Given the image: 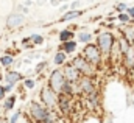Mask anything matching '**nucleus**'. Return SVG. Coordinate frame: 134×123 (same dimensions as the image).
Listing matches in <instances>:
<instances>
[{
  "mask_svg": "<svg viewBox=\"0 0 134 123\" xmlns=\"http://www.w3.org/2000/svg\"><path fill=\"white\" fill-rule=\"evenodd\" d=\"M50 114H52V111L48 108H45V106H42V104H39L36 101H31V104H30V115H31L33 122L44 123L48 119Z\"/></svg>",
  "mask_w": 134,
  "mask_h": 123,
  "instance_id": "obj_3",
  "label": "nucleus"
},
{
  "mask_svg": "<svg viewBox=\"0 0 134 123\" xmlns=\"http://www.w3.org/2000/svg\"><path fill=\"white\" fill-rule=\"evenodd\" d=\"M20 117V112H14L13 115H11V119L8 120V123H17V119Z\"/></svg>",
  "mask_w": 134,
  "mask_h": 123,
  "instance_id": "obj_21",
  "label": "nucleus"
},
{
  "mask_svg": "<svg viewBox=\"0 0 134 123\" xmlns=\"http://www.w3.org/2000/svg\"><path fill=\"white\" fill-rule=\"evenodd\" d=\"M14 101H16V97H8V100L5 101V106H3V109H6V111H9V109H13V106H14Z\"/></svg>",
  "mask_w": 134,
  "mask_h": 123,
  "instance_id": "obj_17",
  "label": "nucleus"
},
{
  "mask_svg": "<svg viewBox=\"0 0 134 123\" xmlns=\"http://www.w3.org/2000/svg\"><path fill=\"white\" fill-rule=\"evenodd\" d=\"M30 39L33 41L34 45H39V44H42V41H44V39H42V36H39V34H33Z\"/></svg>",
  "mask_w": 134,
  "mask_h": 123,
  "instance_id": "obj_20",
  "label": "nucleus"
},
{
  "mask_svg": "<svg viewBox=\"0 0 134 123\" xmlns=\"http://www.w3.org/2000/svg\"><path fill=\"white\" fill-rule=\"evenodd\" d=\"M63 72H64L66 81H69V83H78V81L81 80V73L73 67V64H72V62H69V64H67Z\"/></svg>",
  "mask_w": 134,
  "mask_h": 123,
  "instance_id": "obj_8",
  "label": "nucleus"
},
{
  "mask_svg": "<svg viewBox=\"0 0 134 123\" xmlns=\"http://www.w3.org/2000/svg\"><path fill=\"white\" fill-rule=\"evenodd\" d=\"M24 84H25V87L31 89V87H34V84H36V83H34L33 80H25V81H24Z\"/></svg>",
  "mask_w": 134,
  "mask_h": 123,
  "instance_id": "obj_22",
  "label": "nucleus"
},
{
  "mask_svg": "<svg viewBox=\"0 0 134 123\" xmlns=\"http://www.w3.org/2000/svg\"><path fill=\"white\" fill-rule=\"evenodd\" d=\"M115 39H117V37H115L114 33H111V31H101L100 34L97 36V47L100 48V52H101L103 56L109 58Z\"/></svg>",
  "mask_w": 134,
  "mask_h": 123,
  "instance_id": "obj_1",
  "label": "nucleus"
},
{
  "mask_svg": "<svg viewBox=\"0 0 134 123\" xmlns=\"http://www.w3.org/2000/svg\"><path fill=\"white\" fill-rule=\"evenodd\" d=\"M5 80H6V83H8V84H16L17 81H20V80H22V75H20V73H17V72H8V73H6V76H5Z\"/></svg>",
  "mask_w": 134,
  "mask_h": 123,
  "instance_id": "obj_10",
  "label": "nucleus"
},
{
  "mask_svg": "<svg viewBox=\"0 0 134 123\" xmlns=\"http://www.w3.org/2000/svg\"><path fill=\"white\" fill-rule=\"evenodd\" d=\"M72 64H73V67L81 73V76H89V78H94V76H95V67H94L92 64H89L81 55L76 56V58L72 61Z\"/></svg>",
  "mask_w": 134,
  "mask_h": 123,
  "instance_id": "obj_4",
  "label": "nucleus"
},
{
  "mask_svg": "<svg viewBox=\"0 0 134 123\" xmlns=\"http://www.w3.org/2000/svg\"><path fill=\"white\" fill-rule=\"evenodd\" d=\"M3 98H5V87L0 86V100H3Z\"/></svg>",
  "mask_w": 134,
  "mask_h": 123,
  "instance_id": "obj_24",
  "label": "nucleus"
},
{
  "mask_svg": "<svg viewBox=\"0 0 134 123\" xmlns=\"http://www.w3.org/2000/svg\"><path fill=\"white\" fill-rule=\"evenodd\" d=\"M115 9L119 11V14H122L123 11H126V9H128V5H126V3H123V2H122V3H117V5H115Z\"/></svg>",
  "mask_w": 134,
  "mask_h": 123,
  "instance_id": "obj_19",
  "label": "nucleus"
},
{
  "mask_svg": "<svg viewBox=\"0 0 134 123\" xmlns=\"http://www.w3.org/2000/svg\"><path fill=\"white\" fill-rule=\"evenodd\" d=\"M0 62H2V65H11V64L14 62V59H13V56H9V55H5V56L0 59Z\"/></svg>",
  "mask_w": 134,
  "mask_h": 123,
  "instance_id": "obj_18",
  "label": "nucleus"
},
{
  "mask_svg": "<svg viewBox=\"0 0 134 123\" xmlns=\"http://www.w3.org/2000/svg\"><path fill=\"white\" fill-rule=\"evenodd\" d=\"M66 62V53L64 52H58L56 55H55V64L56 65H61V64H64Z\"/></svg>",
  "mask_w": 134,
  "mask_h": 123,
  "instance_id": "obj_15",
  "label": "nucleus"
},
{
  "mask_svg": "<svg viewBox=\"0 0 134 123\" xmlns=\"http://www.w3.org/2000/svg\"><path fill=\"white\" fill-rule=\"evenodd\" d=\"M76 50V42L75 41H69V42H64L61 45V50L59 52H64V53H73Z\"/></svg>",
  "mask_w": 134,
  "mask_h": 123,
  "instance_id": "obj_11",
  "label": "nucleus"
},
{
  "mask_svg": "<svg viewBox=\"0 0 134 123\" xmlns=\"http://www.w3.org/2000/svg\"><path fill=\"white\" fill-rule=\"evenodd\" d=\"M83 14V11H69L66 13L63 17H61V20L59 22H66V20H72V19H75V17H80Z\"/></svg>",
  "mask_w": 134,
  "mask_h": 123,
  "instance_id": "obj_13",
  "label": "nucleus"
},
{
  "mask_svg": "<svg viewBox=\"0 0 134 123\" xmlns=\"http://www.w3.org/2000/svg\"><path fill=\"white\" fill-rule=\"evenodd\" d=\"M119 22L120 24H123V25H130V24H133V19L126 14V13H122V14H119Z\"/></svg>",
  "mask_w": 134,
  "mask_h": 123,
  "instance_id": "obj_14",
  "label": "nucleus"
},
{
  "mask_svg": "<svg viewBox=\"0 0 134 123\" xmlns=\"http://www.w3.org/2000/svg\"><path fill=\"white\" fill-rule=\"evenodd\" d=\"M97 92V84L94 81V78L89 76H81V80L78 81V93H81L84 98L91 93Z\"/></svg>",
  "mask_w": 134,
  "mask_h": 123,
  "instance_id": "obj_6",
  "label": "nucleus"
},
{
  "mask_svg": "<svg viewBox=\"0 0 134 123\" xmlns=\"http://www.w3.org/2000/svg\"><path fill=\"white\" fill-rule=\"evenodd\" d=\"M78 39L84 44H91V39H92V34L91 33H80L78 34Z\"/></svg>",
  "mask_w": 134,
  "mask_h": 123,
  "instance_id": "obj_16",
  "label": "nucleus"
},
{
  "mask_svg": "<svg viewBox=\"0 0 134 123\" xmlns=\"http://www.w3.org/2000/svg\"><path fill=\"white\" fill-rule=\"evenodd\" d=\"M81 56L89 62V64H92L95 69H97L101 64V61H103V55H101L100 48L97 47V44H86V47H84L83 52H81Z\"/></svg>",
  "mask_w": 134,
  "mask_h": 123,
  "instance_id": "obj_2",
  "label": "nucleus"
},
{
  "mask_svg": "<svg viewBox=\"0 0 134 123\" xmlns=\"http://www.w3.org/2000/svg\"><path fill=\"white\" fill-rule=\"evenodd\" d=\"M41 98H42L45 108H48V109H53V108L58 104V93L55 92L50 86L42 87V91H41Z\"/></svg>",
  "mask_w": 134,
  "mask_h": 123,
  "instance_id": "obj_7",
  "label": "nucleus"
},
{
  "mask_svg": "<svg viewBox=\"0 0 134 123\" xmlns=\"http://www.w3.org/2000/svg\"><path fill=\"white\" fill-rule=\"evenodd\" d=\"M13 87H14V84H8V86H5V92H9V91H13Z\"/></svg>",
  "mask_w": 134,
  "mask_h": 123,
  "instance_id": "obj_25",
  "label": "nucleus"
},
{
  "mask_svg": "<svg viewBox=\"0 0 134 123\" xmlns=\"http://www.w3.org/2000/svg\"><path fill=\"white\" fill-rule=\"evenodd\" d=\"M78 6H80V2H73L72 3V8H78Z\"/></svg>",
  "mask_w": 134,
  "mask_h": 123,
  "instance_id": "obj_26",
  "label": "nucleus"
},
{
  "mask_svg": "<svg viewBox=\"0 0 134 123\" xmlns=\"http://www.w3.org/2000/svg\"><path fill=\"white\" fill-rule=\"evenodd\" d=\"M126 14H128L131 19H134V6H130V8L126 9Z\"/></svg>",
  "mask_w": 134,
  "mask_h": 123,
  "instance_id": "obj_23",
  "label": "nucleus"
},
{
  "mask_svg": "<svg viewBox=\"0 0 134 123\" xmlns=\"http://www.w3.org/2000/svg\"><path fill=\"white\" fill-rule=\"evenodd\" d=\"M59 41L64 44V42H69V41H73V31L72 30H63L59 33Z\"/></svg>",
  "mask_w": 134,
  "mask_h": 123,
  "instance_id": "obj_12",
  "label": "nucleus"
},
{
  "mask_svg": "<svg viewBox=\"0 0 134 123\" xmlns=\"http://www.w3.org/2000/svg\"><path fill=\"white\" fill-rule=\"evenodd\" d=\"M67 81H66V76H64V72H63V70L56 69V70L52 72V75H50V78H48V86L58 93V95L63 92V87H64Z\"/></svg>",
  "mask_w": 134,
  "mask_h": 123,
  "instance_id": "obj_5",
  "label": "nucleus"
},
{
  "mask_svg": "<svg viewBox=\"0 0 134 123\" xmlns=\"http://www.w3.org/2000/svg\"><path fill=\"white\" fill-rule=\"evenodd\" d=\"M24 22H25L24 16H20V14H11V16H8V19H6V27H8V28H17V27H20Z\"/></svg>",
  "mask_w": 134,
  "mask_h": 123,
  "instance_id": "obj_9",
  "label": "nucleus"
},
{
  "mask_svg": "<svg viewBox=\"0 0 134 123\" xmlns=\"http://www.w3.org/2000/svg\"><path fill=\"white\" fill-rule=\"evenodd\" d=\"M59 2H61V0H59Z\"/></svg>",
  "mask_w": 134,
  "mask_h": 123,
  "instance_id": "obj_27",
  "label": "nucleus"
}]
</instances>
